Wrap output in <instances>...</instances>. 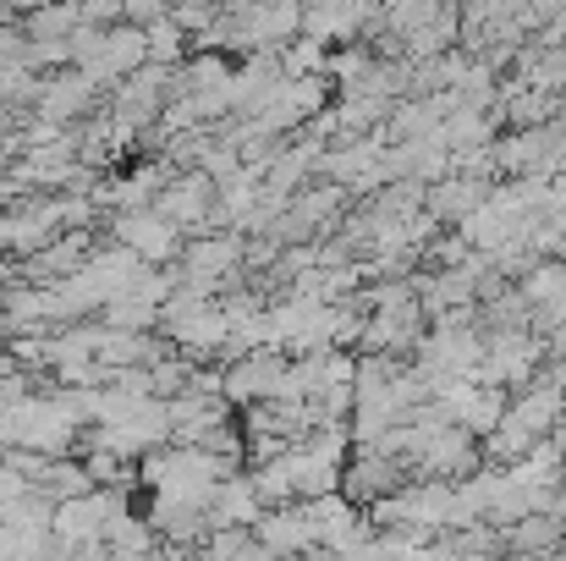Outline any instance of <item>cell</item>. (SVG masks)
<instances>
[{
    "label": "cell",
    "instance_id": "obj_1",
    "mask_svg": "<svg viewBox=\"0 0 566 561\" xmlns=\"http://www.w3.org/2000/svg\"><path fill=\"white\" fill-rule=\"evenodd\" d=\"M122 501H127L122 490H94V496H77V501H55L50 507V546H55V557H83V551L105 546V523H111V512Z\"/></svg>",
    "mask_w": 566,
    "mask_h": 561
},
{
    "label": "cell",
    "instance_id": "obj_2",
    "mask_svg": "<svg viewBox=\"0 0 566 561\" xmlns=\"http://www.w3.org/2000/svg\"><path fill=\"white\" fill-rule=\"evenodd\" d=\"M105 242H122V248H133L149 270H160V264H171V259H182V248H188V237L171 226V220H160L155 209H133V215H111L105 220Z\"/></svg>",
    "mask_w": 566,
    "mask_h": 561
},
{
    "label": "cell",
    "instance_id": "obj_3",
    "mask_svg": "<svg viewBox=\"0 0 566 561\" xmlns=\"http://www.w3.org/2000/svg\"><path fill=\"white\" fill-rule=\"evenodd\" d=\"M99 105V89L83 77V72H50L39 77V94H33V122H50V127H83V116Z\"/></svg>",
    "mask_w": 566,
    "mask_h": 561
},
{
    "label": "cell",
    "instance_id": "obj_4",
    "mask_svg": "<svg viewBox=\"0 0 566 561\" xmlns=\"http://www.w3.org/2000/svg\"><path fill=\"white\" fill-rule=\"evenodd\" d=\"M155 215L160 220H171L182 237H209L214 231V183H203L198 172H182V177H171L166 193L155 198Z\"/></svg>",
    "mask_w": 566,
    "mask_h": 561
},
{
    "label": "cell",
    "instance_id": "obj_5",
    "mask_svg": "<svg viewBox=\"0 0 566 561\" xmlns=\"http://www.w3.org/2000/svg\"><path fill=\"white\" fill-rule=\"evenodd\" d=\"M281 374H286V359H281V353H248V359H237V364H220V396H226L231 407L275 402Z\"/></svg>",
    "mask_w": 566,
    "mask_h": 561
},
{
    "label": "cell",
    "instance_id": "obj_6",
    "mask_svg": "<svg viewBox=\"0 0 566 561\" xmlns=\"http://www.w3.org/2000/svg\"><path fill=\"white\" fill-rule=\"evenodd\" d=\"M401 485H407V468L401 463H385V457H369V451H353L347 468H342V501L358 507V512H369L379 496H390Z\"/></svg>",
    "mask_w": 566,
    "mask_h": 561
},
{
    "label": "cell",
    "instance_id": "obj_7",
    "mask_svg": "<svg viewBox=\"0 0 566 561\" xmlns=\"http://www.w3.org/2000/svg\"><path fill=\"white\" fill-rule=\"evenodd\" d=\"M375 33V11L369 6H303V39H314V44H336V50H347V44H364Z\"/></svg>",
    "mask_w": 566,
    "mask_h": 561
},
{
    "label": "cell",
    "instance_id": "obj_8",
    "mask_svg": "<svg viewBox=\"0 0 566 561\" xmlns=\"http://www.w3.org/2000/svg\"><path fill=\"white\" fill-rule=\"evenodd\" d=\"M253 540H259L270 557H292V561H303L308 551H319L314 523H308L303 507H270V512L253 523Z\"/></svg>",
    "mask_w": 566,
    "mask_h": 561
},
{
    "label": "cell",
    "instance_id": "obj_9",
    "mask_svg": "<svg viewBox=\"0 0 566 561\" xmlns=\"http://www.w3.org/2000/svg\"><path fill=\"white\" fill-rule=\"evenodd\" d=\"M259 518H264V507H259V496H253V479H248V474H231V479L214 490L209 512H203L209 534H214V529H248V534H253V523H259Z\"/></svg>",
    "mask_w": 566,
    "mask_h": 561
},
{
    "label": "cell",
    "instance_id": "obj_10",
    "mask_svg": "<svg viewBox=\"0 0 566 561\" xmlns=\"http://www.w3.org/2000/svg\"><path fill=\"white\" fill-rule=\"evenodd\" d=\"M501 540H506V557H556L566 529L556 512H528V518H517Z\"/></svg>",
    "mask_w": 566,
    "mask_h": 561
},
{
    "label": "cell",
    "instance_id": "obj_11",
    "mask_svg": "<svg viewBox=\"0 0 566 561\" xmlns=\"http://www.w3.org/2000/svg\"><path fill=\"white\" fill-rule=\"evenodd\" d=\"M506 391H490V385H473L468 391V402H462V413H457V429H468L473 440H490L495 429H501V418H506Z\"/></svg>",
    "mask_w": 566,
    "mask_h": 561
},
{
    "label": "cell",
    "instance_id": "obj_12",
    "mask_svg": "<svg viewBox=\"0 0 566 561\" xmlns=\"http://www.w3.org/2000/svg\"><path fill=\"white\" fill-rule=\"evenodd\" d=\"M83 22V11L77 6H44V11H28V17H17V28H22V39L28 44H55V39H72V28Z\"/></svg>",
    "mask_w": 566,
    "mask_h": 561
},
{
    "label": "cell",
    "instance_id": "obj_13",
    "mask_svg": "<svg viewBox=\"0 0 566 561\" xmlns=\"http://www.w3.org/2000/svg\"><path fill=\"white\" fill-rule=\"evenodd\" d=\"M566 287V259H534L517 281V292L528 298V309H551Z\"/></svg>",
    "mask_w": 566,
    "mask_h": 561
},
{
    "label": "cell",
    "instance_id": "obj_14",
    "mask_svg": "<svg viewBox=\"0 0 566 561\" xmlns=\"http://www.w3.org/2000/svg\"><path fill=\"white\" fill-rule=\"evenodd\" d=\"M325 66H331V50L314 44V39H303V33L281 50V72L286 77H325Z\"/></svg>",
    "mask_w": 566,
    "mask_h": 561
},
{
    "label": "cell",
    "instance_id": "obj_15",
    "mask_svg": "<svg viewBox=\"0 0 566 561\" xmlns=\"http://www.w3.org/2000/svg\"><path fill=\"white\" fill-rule=\"evenodd\" d=\"M22 496H33V485H28L17 468H6V463H0V512H6V507H17Z\"/></svg>",
    "mask_w": 566,
    "mask_h": 561
},
{
    "label": "cell",
    "instance_id": "obj_16",
    "mask_svg": "<svg viewBox=\"0 0 566 561\" xmlns=\"http://www.w3.org/2000/svg\"><path fill=\"white\" fill-rule=\"evenodd\" d=\"M55 561H111V551H105V546H94V551H83V557H55Z\"/></svg>",
    "mask_w": 566,
    "mask_h": 561
}]
</instances>
